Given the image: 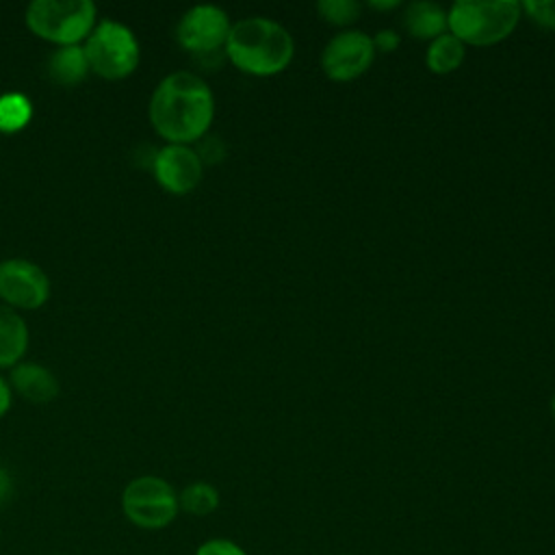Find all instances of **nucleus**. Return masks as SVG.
I'll return each instance as SVG.
<instances>
[{
	"label": "nucleus",
	"instance_id": "obj_1",
	"mask_svg": "<svg viewBox=\"0 0 555 555\" xmlns=\"http://www.w3.org/2000/svg\"><path fill=\"white\" fill-rule=\"evenodd\" d=\"M215 95L195 72L167 74L150 98V121L167 143L191 145L208 134Z\"/></svg>",
	"mask_w": 555,
	"mask_h": 555
},
{
	"label": "nucleus",
	"instance_id": "obj_2",
	"mask_svg": "<svg viewBox=\"0 0 555 555\" xmlns=\"http://www.w3.org/2000/svg\"><path fill=\"white\" fill-rule=\"evenodd\" d=\"M223 54L243 74L269 78L282 74L291 65L295 41L280 22L251 15L232 24Z\"/></svg>",
	"mask_w": 555,
	"mask_h": 555
},
{
	"label": "nucleus",
	"instance_id": "obj_3",
	"mask_svg": "<svg viewBox=\"0 0 555 555\" xmlns=\"http://www.w3.org/2000/svg\"><path fill=\"white\" fill-rule=\"evenodd\" d=\"M522 17L516 0H455L447 9V30L464 46H494L507 39Z\"/></svg>",
	"mask_w": 555,
	"mask_h": 555
},
{
	"label": "nucleus",
	"instance_id": "obj_4",
	"mask_svg": "<svg viewBox=\"0 0 555 555\" xmlns=\"http://www.w3.org/2000/svg\"><path fill=\"white\" fill-rule=\"evenodd\" d=\"M91 0H33L26 7V26L39 39L63 46H78L95 26Z\"/></svg>",
	"mask_w": 555,
	"mask_h": 555
},
{
	"label": "nucleus",
	"instance_id": "obj_5",
	"mask_svg": "<svg viewBox=\"0 0 555 555\" xmlns=\"http://www.w3.org/2000/svg\"><path fill=\"white\" fill-rule=\"evenodd\" d=\"M121 512L134 527L145 531H160L169 527L180 512L178 492L163 477H134L121 492Z\"/></svg>",
	"mask_w": 555,
	"mask_h": 555
},
{
	"label": "nucleus",
	"instance_id": "obj_6",
	"mask_svg": "<svg viewBox=\"0 0 555 555\" xmlns=\"http://www.w3.org/2000/svg\"><path fill=\"white\" fill-rule=\"evenodd\" d=\"M85 56L93 74L108 80H119L137 69L141 52L139 41L128 26L115 20H104L95 24L87 37Z\"/></svg>",
	"mask_w": 555,
	"mask_h": 555
},
{
	"label": "nucleus",
	"instance_id": "obj_7",
	"mask_svg": "<svg viewBox=\"0 0 555 555\" xmlns=\"http://www.w3.org/2000/svg\"><path fill=\"white\" fill-rule=\"evenodd\" d=\"M375 61L373 37L358 28H347L334 35L321 52V69L334 82L360 78Z\"/></svg>",
	"mask_w": 555,
	"mask_h": 555
},
{
	"label": "nucleus",
	"instance_id": "obj_8",
	"mask_svg": "<svg viewBox=\"0 0 555 555\" xmlns=\"http://www.w3.org/2000/svg\"><path fill=\"white\" fill-rule=\"evenodd\" d=\"M232 22L221 7L195 4L176 24L178 43L195 56L221 52Z\"/></svg>",
	"mask_w": 555,
	"mask_h": 555
},
{
	"label": "nucleus",
	"instance_id": "obj_9",
	"mask_svg": "<svg viewBox=\"0 0 555 555\" xmlns=\"http://www.w3.org/2000/svg\"><path fill=\"white\" fill-rule=\"evenodd\" d=\"M50 297V280L41 267L24 258H7L0 262V299L9 308L37 310Z\"/></svg>",
	"mask_w": 555,
	"mask_h": 555
},
{
	"label": "nucleus",
	"instance_id": "obj_10",
	"mask_svg": "<svg viewBox=\"0 0 555 555\" xmlns=\"http://www.w3.org/2000/svg\"><path fill=\"white\" fill-rule=\"evenodd\" d=\"M152 171L156 182L173 195L191 193L204 173V165L191 145L167 143L152 158Z\"/></svg>",
	"mask_w": 555,
	"mask_h": 555
},
{
	"label": "nucleus",
	"instance_id": "obj_11",
	"mask_svg": "<svg viewBox=\"0 0 555 555\" xmlns=\"http://www.w3.org/2000/svg\"><path fill=\"white\" fill-rule=\"evenodd\" d=\"M13 388L33 403H50L59 395V382L43 364L17 362L11 371Z\"/></svg>",
	"mask_w": 555,
	"mask_h": 555
},
{
	"label": "nucleus",
	"instance_id": "obj_12",
	"mask_svg": "<svg viewBox=\"0 0 555 555\" xmlns=\"http://www.w3.org/2000/svg\"><path fill=\"white\" fill-rule=\"evenodd\" d=\"M401 22L414 39L434 41L447 33V9H442L438 2L416 0L405 7Z\"/></svg>",
	"mask_w": 555,
	"mask_h": 555
},
{
	"label": "nucleus",
	"instance_id": "obj_13",
	"mask_svg": "<svg viewBox=\"0 0 555 555\" xmlns=\"http://www.w3.org/2000/svg\"><path fill=\"white\" fill-rule=\"evenodd\" d=\"M28 347V327L24 319L9 306L0 304V366L20 362Z\"/></svg>",
	"mask_w": 555,
	"mask_h": 555
},
{
	"label": "nucleus",
	"instance_id": "obj_14",
	"mask_svg": "<svg viewBox=\"0 0 555 555\" xmlns=\"http://www.w3.org/2000/svg\"><path fill=\"white\" fill-rule=\"evenodd\" d=\"M89 72V63L85 56V48L80 46H63L54 50L48 59V76L63 87L78 85Z\"/></svg>",
	"mask_w": 555,
	"mask_h": 555
},
{
	"label": "nucleus",
	"instance_id": "obj_15",
	"mask_svg": "<svg viewBox=\"0 0 555 555\" xmlns=\"http://www.w3.org/2000/svg\"><path fill=\"white\" fill-rule=\"evenodd\" d=\"M464 56H466V46L447 30L444 35L429 41L425 52V63L434 74L444 76L460 69V65L464 63Z\"/></svg>",
	"mask_w": 555,
	"mask_h": 555
},
{
	"label": "nucleus",
	"instance_id": "obj_16",
	"mask_svg": "<svg viewBox=\"0 0 555 555\" xmlns=\"http://www.w3.org/2000/svg\"><path fill=\"white\" fill-rule=\"evenodd\" d=\"M178 503L191 516H208L219 507V492L208 481H193L178 494Z\"/></svg>",
	"mask_w": 555,
	"mask_h": 555
},
{
	"label": "nucleus",
	"instance_id": "obj_17",
	"mask_svg": "<svg viewBox=\"0 0 555 555\" xmlns=\"http://www.w3.org/2000/svg\"><path fill=\"white\" fill-rule=\"evenodd\" d=\"M33 117V104L24 93L0 95V132H17Z\"/></svg>",
	"mask_w": 555,
	"mask_h": 555
},
{
	"label": "nucleus",
	"instance_id": "obj_18",
	"mask_svg": "<svg viewBox=\"0 0 555 555\" xmlns=\"http://www.w3.org/2000/svg\"><path fill=\"white\" fill-rule=\"evenodd\" d=\"M317 11L332 26H351L360 20L362 4L356 0H319Z\"/></svg>",
	"mask_w": 555,
	"mask_h": 555
},
{
	"label": "nucleus",
	"instance_id": "obj_19",
	"mask_svg": "<svg viewBox=\"0 0 555 555\" xmlns=\"http://www.w3.org/2000/svg\"><path fill=\"white\" fill-rule=\"evenodd\" d=\"M520 7L540 28L555 30V0H527L520 2Z\"/></svg>",
	"mask_w": 555,
	"mask_h": 555
},
{
	"label": "nucleus",
	"instance_id": "obj_20",
	"mask_svg": "<svg viewBox=\"0 0 555 555\" xmlns=\"http://www.w3.org/2000/svg\"><path fill=\"white\" fill-rule=\"evenodd\" d=\"M193 555H247V551L230 538H210L204 540Z\"/></svg>",
	"mask_w": 555,
	"mask_h": 555
},
{
	"label": "nucleus",
	"instance_id": "obj_21",
	"mask_svg": "<svg viewBox=\"0 0 555 555\" xmlns=\"http://www.w3.org/2000/svg\"><path fill=\"white\" fill-rule=\"evenodd\" d=\"M197 156L202 160V165H215V163H221L223 156H225V143L215 137V134H206L197 141Z\"/></svg>",
	"mask_w": 555,
	"mask_h": 555
},
{
	"label": "nucleus",
	"instance_id": "obj_22",
	"mask_svg": "<svg viewBox=\"0 0 555 555\" xmlns=\"http://www.w3.org/2000/svg\"><path fill=\"white\" fill-rule=\"evenodd\" d=\"M373 46H375V52H395L399 46H401V35L392 28H382L373 35Z\"/></svg>",
	"mask_w": 555,
	"mask_h": 555
},
{
	"label": "nucleus",
	"instance_id": "obj_23",
	"mask_svg": "<svg viewBox=\"0 0 555 555\" xmlns=\"http://www.w3.org/2000/svg\"><path fill=\"white\" fill-rule=\"evenodd\" d=\"M9 408H11V386L0 375V416H4L9 412Z\"/></svg>",
	"mask_w": 555,
	"mask_h": 555
},
{
	"label": "nucleus",
	"instance_id": "obj_24",
	"mask_svg": "<svg viewBox=\"0 0 555 555\" xmlns=\"http://www.w3.org/2000/svg\"><path fill=\"white\" fill-rule=\"evenodd\" d=\"M11 490H13L11 477H9V473L0 466V505L11 496Z\"/></svg>",
	"mask_w": 555,
	"mask_h": 555
},
{
	"label": "nucleus",
	"instance_id": "obj_25",
	"mask_svg": "<svg viewBox=\"0 0 555 555\" xmlns=\"http://www.w3.org/2000/svg\"><path fill=\"white\" fill-rule=\"evenodd\" d=\"M369 7L375 11H392V9L401 7V2L399 0H371Z\"/></svg>",
	"mask_w": 555,
	"mask_h": 555
},
{
	"label": "nucleus",
	"instance_id": "obj_26",
	"mask_svg": "<svg viewBox=\"0 0 555 555\" xmlns=\"http://www.w3.org/2000/svg\"><path fill=\"white\" fill-rule=\"evenodd\" d=\"M551 412H553V418H555V395L551 397Z\"/></svg>",
	"mask_w": 555,
	"mask_h": 555
}]
</instances>
